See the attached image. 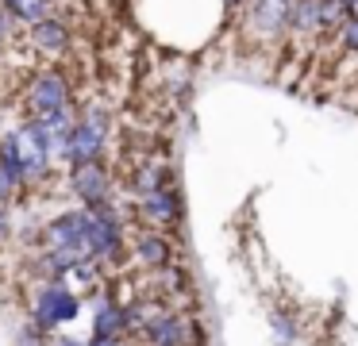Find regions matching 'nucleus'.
<instances>
[{
  "mask_svg": "<svg viewBox=\"0 0 358 346\" xmlns=\"http://www.w3.org/2000/svg\"><path fill=\"white\" fill-rule=\"evenodd\" d=\"M104 143H108V112H104L101 104H93L73 120V131H70V138H66L62 161H70V166L101 161Z\"/></svg>",
  "mask_w": 358,
  "mask_h": 346,
  "instance_id": "1",
  "label": "nucleus"
},
{
  "mask_svg": "<svg viewBox=\"0 0 358 346\" xmlns=\"http://www.w3.org/2000/svg\"><path fill=\"white\" fill-rule=\"evenodd\" d=\"M78 308H81V300H78V292H73L70 284L50 281V284H43V289L35 292L31 327L47 335V331H55V327H62V323L78 319Z\"/></svg>",
  "mask_w": 358,
  "mask_h": 346,
  "instance_id": "2",
  "label": "nucleus"
},
{
  "mask_svg": "<svg viewBox=\"0 0 358 346\" xmlns=\"http://www.w3.org/2000/svg\"><path fill=\"white\" fill-rule=\"evenodd\" d=\"M4 138H8L12 154H16L20 169H24V181H39V177L47 173L50 158H55L47 135H43V127L35 120H27L20 131H12V135H4Z\"/></svg>",
  "mask_w": 358,
  "mask_h": 346,
  "instance_id": "3",
  "label": "nucleus"
},
{
  "mask_svg": "<svg viewBox=\"0 0 358 346\" xmlns=\"http://www.w3.org/2000/svg\"><path fill=\"white\" fill-rule=\"evenodd\" d=\"M27 108H31V120H50V115L66 112L70 108V85H66L62 73L47 69L31 81L27 89Z\"/></svg>",
  "mask_w": 358,
  "mask_h": 346,
  "instance_id": "4",
  "label": "nucleus"
},
{
  "mask_svg": "<svg viewBox=\"0 0 358 346\" xmlns=\"http://www.w3.org/2000/svg\"><path fill=\"white\" fill-rule=\"evenodd\" d=\"M70 189H73V196L81 200L85 208H101V204H108V169L101 166V161H85V166H73V173H70Z\"/></svg>",
  "mask_w": 358,
  "mask_h": 346,
  "instance_id": "5",
  "label": "nucleus"
},
{
  "mask_svg": "<svg viewBox=\"0 0 358 346\" xmlns=\"http://www.w3.org/2000/svg\"><path fill=\"white\" fill-rule=\"evenodd\" d=\"M143 335H147L150 346H193L196 343L193 323L178 312H162L158 319H150L147 327H143Z\"/></svg>",
  "mask_w": 358,
  "mask_h": 346,
  "instance_id": "6",
  "label": "nucleus"
},
{
  "mask_svg": "<svg viewBox=\"0 0 358 346\" xmlns=\"http://www.w3.org/2000/svg\"><path fill=\"white\" fill-rule=\"evenodd\" d=\"M139 212L147 215L155 227H170V223H178V215H181V200H178V192L166 185V189H155V192L143 196Z\"/></svg>",
  "mask_w": 358,
  "mask_h": 346,
  "instance_id": "7",
  "label": "nucleus"
},
{
  "mask_svg": "<svg viewBox=\"0 0 358 346\" xmlns=\"http://www.w3.org/2000/svg\"><path fill=\"white\" fill-rule=\"evenodd\" d=\"M120 331H127V308H120L116 300L101 296L93 319V338H120Z\"/></svg>",
  "mask_w": 358,
  "mask_h": 346,
  "instance_id": "8",
  "label": "nucleus"
},
{
  "mask_svg": "<svg viewBox=\"0 0 358 346\" xmlns=\"http://www.w3.org/2000/svg\"><path fill=\"white\" fill-rule=\"evenodd\" d=\"M289 8L293 0H255V20L266 35H278L281 27L289 23Z\"/></svg>",
  "mask_w": 358,
  "mask_h": 346,
  "instance_id": "9",
  "label": "nucleus"
},
{
  "mask_svg": "<svg viewBox=\"0 0 358 346\" xmlns=\"http://www.w3.org/2000/svg\"><path fill=\"white\" fill-rule=\"evenodd\" d=\"M135 258L150 269H166L170 266V246H166L162 235H143L139 243H135Z\"/></svg>",
  "mask_w": 358,
  "mask_h": 346,
  "instance_id": "10",
  "label": "nucleus"
},
{
  "mask_svg": "<svg viewBox=\"0 0 358 346\" xmlns=\"http://www.w3.org/2000/svg\"><path fill=\"white\" fill-rule=\"evenodd\" d=\"M0 4L8 8L20 23H31V27L50 20V0H0Z\"/></svg>",
  "mask_w": 358,
  "mask_h": 346,
  "instance_id": "11",
  "label": "nucleus"
},
{
  "mask_svg": "<svg viewBox=\"0 0 358 346\" xmlns=\"http://www.w3.org/2000/svg\"><path fill=\"white\" fill-rule=\"evenodd\" d=\"M31 35H35V46H39V50H50V54H58L66 46V27L58 20H43V23H35L31 27Z\"/></svg>",
  "mask_w": 358,
  "mask_h": 346,
  "instance_id": "12",
  "label": "nucleus"
},
{
  "mask_svg": "<svg viewBox=\"0 0 358 346\" xmlns=\"http://www.w3.org/2000/svg\"><path fill=\"white\" fill-rule=\"evenodd\" d=\"M166 173H170V169H166L162 161H155V166H143L139 177H135V189H139V196H147V192H155V189H166Z\"/></svg>",
  "mask_w": 358,
  "mask_h": 346,
  "instance_id": "13",
  "label": "nucleus"
},
{
  "mask_svg": "<svg viewBox=\"0 0 358 346\" xmlns=\"http://www.w3.org/2000/svg\"><path fill=\"white\" fill-rule=\"evenodd\" d=\"M343 43H347V50H358V15L343 23Z\"/></svg>",
  "mask_w": 358,
  "mask_h": 346,
  "instance_id": "14",
  "label": "nucleus"
},
{
  "mask_svg": "<svg viewBox=\"0 0 358 346\" xmlns=\"http://www.w3.org/2000/svg\"><path fill=\"white\" fill-rule=\"evenodd\" d=\"M16 189H20V185H16V181H12V177H8V173H4V169H0V208L8 204V196H12V192H16Z\"/></svg>",
  "mask_w": 358,
  "mask_h": 346,
  "instance_id": "15",
  "label": "nucleus"
},
{
  "mask_svg": "<svg viewBox=\"0 0 358 346\" xmlns=\"http://www.w3.org/2000/svg\"><path fill=\"white\" fill-rule=\"evenodd\" d=\"M4 235H12V223H8V215H4V208H0V238Z\"/></svg>",
  "mask_w": 358,
  "mask_h": 346,
  "instance_id": "16",
  "label": "nucleus"
},
{
  "mask_svg": "<svg viewBox=\"0 0 358 346\" xmlns=\"http://www.w3.org/2000/svg\"><path fill=\"white\" fill-rule=\"evenodd\" d=\"M85 346H120V338H93V343H85Z\"/></svg>",
  "mask_w": 358,
  "mask_h": 346,
  "instance_id": "17",
  "label": "nucleus"
},
{
  "mask_svg": "<svg viewBox=\"0 0 358 346\" xmlns=\"http://www.w3.org/2000/svg\"><path fill=\"white\" fill-rule=\"evenodd\" d=\"M55 346H85V343H78V338H70V335H62V338H58V343Z\"/></svg>",
  "mask_w": 358,
  "mask_h": 346,
  "instance_id": "18",
  "label": "nucleus"
},
{
  "mask_svg": "<svg viewBox=\"0 0 358 346\" xmlns=\"http://www.w3.org/2000/svg\"><path fill=\"white\" fill-rule=\"evenodd\" d=\"M343 12H347V20H355V15H358V0H350V4L343 8Z\"/></svg>",
  "mask_w": 358,
  "mask_h": 346,
  "instance_id": "19",
  "label": "nucleus"
},
{
  "mask_svg": "<svg viewBox=\"0 0 358 346\" xmlns=\"http://www.w3.org/2000/svg\"><path fill=\"white\" fill-rule=\"evenodd\" d=\"M335 4H343V8H347V4H350V0H335Z\"/></svg>",
  "mask_w": 358,
  "mask_h": 346,
  "instance_id": "20",
  "label": "nucleus"
},
{
  "mask_svg": "<svg viewBox=\"0 0 358 346\" xmlns=\"http://www.w3.org/2000/svg\"><path fill=\"white\" fill-rule=\"evenodd\" d=\"M227 4H231V8H235V4H243V0H227Z\"/></svg>",
  "mask_w": 358,
  "mask_h": 346,
  "instance_id": "21",
  "label": "nucleus"
},
{
  "mask_svg": "<svg viewBox=\"0 0 358 346\" xmlns=\"http://www.w3.org/2000/svg\"><path fill=\"white\" fill-rule=\"evenodd\" d=\"M143 346H150V343H143Z\"/></svg>",
  "mask_w": 358,
  "mask_h": 346,
  "instance_id": "22",
  "label": "nucleus"
}]
</instances>
